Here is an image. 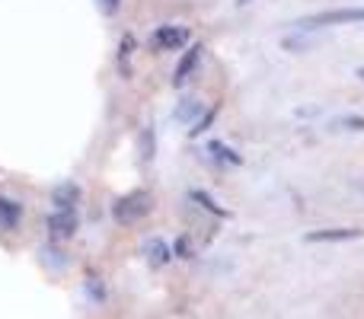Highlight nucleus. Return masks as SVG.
I'll use <instances>...</instances> for the list:
<instances>
[{
	"instance_id": "nucleus-16",
	"label": "nucleus",
	"mask_w": 364,
	"mask_h": 319,
	"mask_svg": "<svg viewBox=\"0 0 364 319\" xmlns=\"http://www.w3.org/2000/svg\"><path fill=\"white\" fill-rule=\"evenodd\" d=\"M214 115H218V109H208L205 115H201L198 121H195L192 128H188V138H198V134H205L208 128H211V121H214Z\"/></svg>"
},
{
	"instance_id": "nucleus-21",
	"label": "nucleus",
	"mask_w": 364,
	"mask_h": 319,
	"mask_svg": "<svg viewBox=\"0 0 364 319\" xmlns=\"http://www.w3.org/2000/svg\"><path fill=\"white\" fill-rule=\"evenodd\" d=\"M355 77H361V80H364V67H358V70H355Z\"/></svg>"
},
{
	"instance_id": "nucleus-9",
	"label": "nucleus",
	"mask_w": 364,
	"mask_h": 319,
	"mask_svg": "<svg viewBox=\"0 0 364 319\" xmlns=\"http://www.w3.org/2000/svg\"><path fill=\"white\" fill-rule=\"evenodd\" d=\"M19 220H23V205H19V201H13V198H4V195H0V230H4V233L16 230Z\"/></svg>"
},
{
	"instance_id": "nucleus-3",
	"label": "nucleus",
	"mask_w": 364,
	"mask_h": 319,
	"mask_svg": "<svg viewBox=\"0 0 364 319\" xmlns=\"http://www.w3.org/2000/svg\"><path fill=\"white\" fill-rule=\"evenodd\" d=\"M188 42V29L186 26H157L151 36L154 51H176Z\"/></svg>"
},
{
	"instance_id": "nucleus-14",
	"label": "nucleus",
	"mask_w": 364,
	"mask_h": 319,
	"mask_svg": "<svg viewBox=\"0 0 364 319\" xmlns=\"http://www.w3.org/2000/svg\"><path fill=\"white\" fill-rule=\"evenodd\" d=\"M333 128H339V131H364V115H342V119L333 121Z\"/></svg>"
},
{
	"instance_id": "nucleus-12",
	"label": "nucleus",
	"mask_w": 364,
	"mask_h": 319,
	"mask_svg": "<svg viewBox=\"0 0 364 319\" xmlns=\"http://www.w3.org/2000/svg\"><path fill=\"white\" fill-rule=\"evenodd\" d=\"M208 151L214 153V160H218V163H227V166H240V163H243V157H240L233 147H227L224 141H211V144H208Z\"/></svg>"
},
{
	"instance_id": "nucleus-22",
	"label": "nucleus",
	"mask_w": 364,
	"mask_h": 319,
	"mask_svg": "<svg viewBox=\"0 0 364 319\" xmlns=\"http://www.w3.org/2000/svg\"><path fill=\"white\" fill-rule=\"evenodd\" d=\"M237 4H250V0H237Z\"/></svg>"
},
{
	"instance_id": "nucleus-2",
	"label": "nucleus",
	"mask_w": 364,
	"mask_h": 319,
	"mask_svg": "<svg viewBox=\"0 0 364 319\" xmlns=\"http://www.w3.org/2000/svg\"><path fill=\"white\" fill-rule=\"evenodd\" d=\"M144 214H151V195L147 192H128V195H122V198H115V205H112V217L119 220L122 227L138 224Z\"/></svg>"
},
{
	"instance_id": "nucleus-11",
	"label": "nucleus",
	"mask_w": 364,
	"mask_h": 319,
	"mask_svg": "<svg viewBox=\"0 0 364 319\" xmlns=\"http://www.w3.org/2000/svg\"><path fill=\"white\" fill-rule=\"evenodd\" d=\"M188 198H192L195 205H201V207H205V211H211L214 217H230V211H227V207H220L218 201H214L211 195L205 192V188H188Z\"/></svg>"
},
{
	"instance_id": "nucleus-20",
	"label": "nucleus",
	"mask_w": 364,
	"mask_h": 319,
	"mask_svg": "<svg viewBox=\"0 0 364 319\" xmlns=\"http://www.w3.org/2000/svg\"><path fill=\"white\" fill-rule=\"evenodd\" d=\"M119 4H122V0H100L102 13H109V16H112V13H115V10H119Z\"/></svg>"
},
{
	"instance_id": "nucleus-1",
	"label": "nucleus",
	"mask_w": 364,
	"mask_h": 319,
	"mask_svg": "<svg viewBox=\"0 0 364 319\" xmlns=\"http://www.w3.org/2000/svg\"><path fill=\"white\" fill-rule=\"evenodd\" d=\"M346 23H364V6H342V10L310 13V16L297 19L294 29L297 32H314V29H326V26H346Z\"/></svg>"
},
{
	"instance_id": "nucleus-19",
	"label": "nucleus",
	"mask_w": 364,
	"mask_h": 319,
	"mask_svg": "<svg viewBox=\"0 0 364 319\" xmlns=\"http://www.w3.org/2000/svg\"><path fill=\"white\" fill-rule=\"evenodd\" d=\"M173 256L192 259V246H188V237H179V239H176V246H173Z\"/></svg>"
},
{
	"instance_id": "nucleus-13",
	"label": "nucleus",
	"mask_w": 364,
	"mask_h": 319,
	"mask_svg": "<svg viewBox=\"0 0 364 319\" xmlns=\"http://www.w3.org/2000/svg\"><path fill=\"white\" fill-rule=\"evenodd\" d=\"M138 144H141V163H151V160H154V153H157V131H154V128L147 125L144 131H141Z\"/></svg>"
},
{
	"instance_id": "nucleus-10",
	"label": "nucleus",
	"mask_w": 364,
	"mask_h": 319,
	"mask_svg": "<svg viewBox=\"0 0 364 319\" xmlns=\"http://www.w3.org/2000/svg\"><path fill=\"white\" fill-rule=\"evenodd\" d=\"M205 112H208V109L201 106L198 99H182L176 106V112H173V119L182 121V125H195V119H198V115H205Z\"/></svg>"
},
{
	"instance_id": "nucleus-6",
	"label": "nucleus",
	"mask_w": 364,
	"mask_h": 319,
	"mask_svg": "<svg viewBox=\"0 0 364 319\" xmlns=\"http://www.w3.org/2000/svg\"><path fill=\"white\" fill-rule=\"evenodd\" d=\"M201 51H205V48H201V45L195 42L192 48H188L186 55L179 58L176 70H173V87H176V90H179V87H186V83H188V77H192L195 70H198V64H201Z\"/></svg>"
},
{
	"instance_id": "nucleus-18",
	"label": "nucleus",
	"mask_w": 364,
	"mask_h": 319,
	"mask_svg": "<svg viewBox=\"0 0 364 319\" xmlns=\"http://www.w3.org/2000/svg\"><path fill=\"white\" fill-rule=\"evenodd\" d=\"M87 294L93 297V301L106 297V291H102V284H100V275H87Z\"/></svg>"
},
{
	"instance_id": "nucleus-7",
	"label": "nucleus",
	"mask_w": 364,
	"mask_h": 319,
	"mask_svg": "<svg viewBox=\"0 0 364 319\" xmlns=\"http://www.w3.org/2000/svg\"><path fill=\"white\" fill-rule=\"evenodd\" d=\"M361 227H333V230H314L307 233V243H346V239H361Z\"/></svg>"
},
{
	"instance_id": "nucleus-17",
	"label": "nucleus",
	"mask_w": 364,
	"mask_h": 319,
	"mask_svg": "<svg viewBox=\"0 0 364 319\" xmlns=\"http://www.w3.org/2000/svg\"><path fill=\"white\" fill-rule=\"evenodd\" d=\"M38 256H42V262H48L51 269H64V265L70 262V259H58V256H61V252H58V249H42V252H38Z\"/></svg>"
},
{
	"instance_id": "nucleus-15",
	"label": "nucleus",
	"mask_w": 364,
	"mask_h": 319,
	"mask_svg": "<svg viewBox=\"0 0 364 319\" xmlns=\"http://www.w3.org/2000/svg\"><path fill=\"white\" fill-rule=\"evenodd\" d=\"M132 48H134V38L132 36H125L122 38V51H119V58H115V61H119V67H122V74H132V67H128V58H132Z\"/></svg>"
},
{
	"instance_id": "nucleus-5",
	"label": "nucleus",
	"mask_w": 364,
	"mask_h": 319,
	"mask_svg": "<svg viewBox=\"0 0 364 319\" xmlns=\"http://www.w3.org/2000/svg\"><path fill=\"white\" fill-rule=\"evenodd\" d=\"M80 185L77 182H58L55 188H51V205H55V211H77V205H80Z\"/></svg>"
},
{
	"instance_id": "nucleus-4",
	"label": "nucleus",
	"mask_w": 364,
	"mask_h": 319,
	"mask_svg": "<svg viewBox=\"0 0 364 319\" xmlns=\"http://www.w3.org/2000/svg\"><path fill=\"white\" fill-rule=\"evenodd\" d=\"M77 227H80V217H77V211H55L48 217V237H51V243L70 239L77 233Z\"/></svg>"
},
{
	"instance_id": "nucleus-8",
	"label": "nucleus",
	"mask_w": 364,
	"mask_h": 319,
	"mask_svg": "<svg viewBox=\"0 0 364 319\" xmlns=\"http://www.w3.org/2000/svg\"><path fill=\"white\" fill-rule=\"evenodd\" d=\"M147 256V262L154 265V269H160V265H170V259H173V246L166 243V239H147L144 243V249H141Z\"/></svg>"
}]
</instances>
